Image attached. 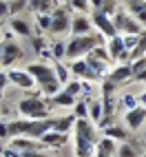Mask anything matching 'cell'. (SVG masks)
<instances>
[{
	"label": "cell",
	"instance_id": "43",
	"mask_svg": "<svg viewBox=\"0 0 146 157\" xmlns=\"http://www.w3.org/2000/svg\"><path fill=\"white\" fill-rule=\"evenodd\" d=\"M137 100H140V106H144V109H146V91H144V93H140Z\"/></svg>",
	"mask_w": 146,
	"mask_h": 157
},
{
	"label": "cell",
	"instance_id": "18",
	"mask_svg": "<svg viewBox=\"0 0 146 157\" xmlns=\"http://www.w3.org/2000/svg\"><path fill=\"white\" fill-rule=\"evenodd\" d=\"M117 151V142L115 140H109V137H100L98 142V148H95V155L93 157H113Z\"/></svg>",
	"mask_w": 146,
	"mask_h": 157
},
{
	"label": "cell",
	"instance_id": "34",
	"mask_svg": "<svg viewBox=\"0 0 146 157\" xmlns=\"http://www.w3.org/2000/svg\"><path fill=\"white\" fill-rule=\"evenodd\" d=\"M115 89H117V84H113V82L106 80V78L100 82V93H102V95H113V93H115Z\"/></svg>",
	"mask_w": 146,
	"mask_h": 157
},
{
	"label": "cell",
	"instance_id": "24",
	"mask_svg": "<svg viewBox=\"0 0 146 157\" xmlns=\"http://www.w3.org/2000/svg\"><path fill=\"white\" fill-rule=\"evenodd\" d=\"M104 117V106H102V98L100 100H89V120L95 124H100V120Z\"/></svg>",
	"mask_w": 146,
	"mask_h": 157
},
{
	"label": "cell",
	"instance_id": "14",
	"mask_svg": "<svg viewBox=\"0 0 146 157\" xmlns=\"http://www.w3.org/2000/svg\"><path fill=\"white\" fill-rule=\"evenodd\" d=\"M102 133H104V137L115 140V142H131V131L124 126V124H120V122H113L111 126H106Z\"/></svg>",
	"mask_w": 146,
	"mask_h": 157
},
{
	"label": "cell",
	"instance_id": "48",
	"mask_svg": "<svg viewBox=\"0 0 146 157\" xmlns=\"http://www.w3.org/2000/svg\"><path fill=\"white\" fill-rule=\"evenodd\" d=\"M142 157H146V151H144V155H142Z\"/></svg>",
	"mask_w": 146,
	"mask_h": 157
},
{
	"label": "cell",
	"instance_id": "47",
	"mask_svg": "<svg viewBox=\"0 0 146 157\" xmlns=\"http://www.w3.org/2000/svg\"><path fill=\"white\" fill-rule=\"evenodd\" d=\"M51 157H60V155H51Z\"/></svg>",
	"mask_w": 146,
	"mask_h": 157
},
{
	"label": "cell",
	"instance_id": "25",
	"mask_svg": "<svg viewBox=\"0 0 146 157\" xmlns=\"http://www.w3.org/2000/svg\"><path fill=\"white\" fill-rule=\"evenodd\" d=\"M49 58L53 62H62L67 58V42H53L49 47Z\"/></svg>",
	"mask_w": 146,
	"mask_h": 157
},
{
	"label": "cell",
	"instance_id": "26",
	"mask_svg": "<svg viewBox=\"0 0 146 157\" xmlns=\"http://www.w3.org/2000/svg\"><path fill=\"white\" fill-rule=\"evenodd\" d=\"M73 115L75 120H89V100L86 98H80L73 106Z\"/></svg>",
	"mask_w": 146,
	"mask_h": 157
},
{
	"label": "cell",
	"instance_id": "46",
	"mask_svg": "<svg viewBox=\"0 0 146 157\" xmlns=\"http://www.w3.org/2000/svg\"><path fill=\"white\" fill-rule=\"evenodd\" d=\"M124 2H133V0H124Z\"/></svg>",
	"mask_w": 146,
	"mask_h": 157
},
{
	"label": "cell",
	"instance_id": "37",
	"mask_svg": "<svg viewBox=\"0 0 146 157\" xmlns=\"http://www.w3.org/2000/svg\"><path fill=\"white\" fill-rule=\"evenodd\" d=\"M11 18V9H9V0H0V20Z\"/></svg>",
	"mask_w": 146,
	"mask_h": 157
},
{
	"label": "cell",
	"instance_id": "5",
	"mask_svg": "<svg viewBox=\"0 0 146 157\" xmlns=\"http://www.w3.org/2000/svg\"><path fill=\"white\" fill-rule=\"evenodd\" d=\"M113 22H115V29H117L120 36H140L142 31H144V27L137 22V18H135V16L129 13L126 7H120L117 11H115Z\"/></svg>",
	"mask_w": 146,
	"mask_h": 157
},
{
	"label": "cell",
	"instance_id": "6",
	"mask_svg": "<svg viewBox=\"0 0 146 157\" xmlns=\"http://www.w3.org/2000/svg\"><path fill=\"white\" fill-rule=\"evenodd\" d=\"M71 9L69 7H56L53 9V13H51V29H49V33H71V22H73V18H71Z\"/></svg>",
	"mask_w": 146,
	"mask_h": 157
},
{
	"label": "cell",
	"instance_id": "1",
	"mask_svg": "<svg viewBox=\"0 0 146 157\" xmlns=\"http://www.w3.org/2000/svg\"><path fill=\"white\" fill-rule=\"evenodd\" d=\"M98 126L91 120H75L73 126V153L75 157H93L98 148Z\"/></svg>",
	"mask_w": 146,
	"mask_h": 157
},
{
	"label": "cell",
	"instance_id": "28",
	"mask_svg": "<svg viewBox=\"0 0 146 157\" xmlns=\"http://www.w3.org/2000/svg\"><path fill=\"white\" fill-rule=\"evenodd\" d=\"M53 71H56V75H58V80H60L62 86L71 80V69L67 64H62V62H53Z\"/></svg>",
	"mask_w": 146,
	"mask_h": 157
},
{
	"label": "cell",
	"instance_id": "32",
	"mask_svg": "<svg viewBox=\"0 0 146 157\" xmlns=\"http://www.w3.org/2000/svg\"><path fill=\"white\" fill-rule=\"evenodd\" d=\"M120 104L124 106V111H131V109H135V106H140V100H137V95H131V93H126V95L120 98Z\"/></svg>",
	"mask_w": 146,
	"mask_h": 157
},
{
	"label": "cell",
	"instance_id": "39",
	"mask_svg": "<svg viewBox=\"0 0 146 157\" xmlns=\"http://www.w3.org/2000/svg\"><path fill=\"white\" fill-rule=\"evenodd\" d=\"M7 84H11V82H9V73L5 69H0V91H5Z\"/></svg>",
	"mask_w": 146,
	"mask_h": 157
},
{
	"label": "cell",
	"instance_id": "27",
	"mask_svg": "<svg viewBox=\"0 0 146 157\" xmlns=\"http://www.w3.org/2000/svg\"><path fill=\"white\" fill-rule=\"evenodd\" d=\"M115 157H137V148H135V144H131V142H120L117 151H115Z\"/></svg>",
	"mask_w": 146,
	"mask_h": 157
},
{
	"label": "cell",
	"instance_id": "45",
	"mask_svg": "<svg viewBox=\"0 0 146 157\" xmlns=\"http://www.w3.org/2000/svg\"><path fill=\"white\" fill-rule=\"evenodd\" d=\"M56 2H58V0H56ZM60 2H69V0H60Z\"/></svg>",
	"mask_w": 146,
	"mask_h": 157
},
{
	"label": "cell",
	"instance_id": "21",
	"mask_svg": "<svg viewBox=\"0 0 146 157\" xmlns=\"http://www.w3.org/2000/svg\"><path fill=\"white\" fill-rule=\"evenodd\" d=\"M56 0H29V11H33L36 16L40 13H53Z\"/></svg>",
	"mask_w": 146,
	"mask_h": 157
},
{
	"label": "cell",
	"instance_id": "40",
	"mask_svg": "<svg viewBox=\"0 0 146 157\" xmlns=\"http://www.w3.org/2000/svg\"><path fill=\"white\" fill-rule=\"evenodd\" d=\"M22 157H51V155H47L44 151H25Z\"/></svg>",
	"mask_w": 146,
	"mask_h": 157
},
{
	"label": "cell",
	"instance_id": "4",
	"mask_svg": "<svg viewBox=\"0 0 146 157\" xmlns=\"http://www.w3.org/2000/svg\"><path fill=\"white\" fill-rule=\"evenodd\" d=\"M18 113L20 117H27V120H47L51 106H49V100H42L38 95H27L18 102Z\"/></svg>",
	"mask_w": 146,
	"mask_h": 157
},
{
	"label": "cell",
	"instance_id": "31",
	"mask_svg": "<svg viewBox=\"0 0 146 157\" xmlns=\"http://www.w3.org/2000/svg\"><path fill=\"white\" fill-rule=\"evenodd\" d=\"M9 9H11V18H16L20 11L29 9V0H9Z\"/></svg>",
	"mask_w": 146,
	"mask_h": 157
},
{
	"label": "cell",
	"instance_id": "12",
	"mask_svg": "<svg viewBox=\"0 0 146 157\" xmlns=\"http://www.w3.org/2000/svg\"><path fill=\"white\" fill-rule=\"evenodd\" d=\"M146 122V109L144 106H135L131 111H124V126H126L131 133L140 131Z\"/></svg>",
	"mask_w": 146,
	"mask_h": 157
},
{
	"label": "cell",
	"instance_id": "49",
	"mask_svg": "<svg viewBox=\"0 0 146 157\" xmlns=\"http://www.w3.org/2000/svg\"><path fill=\"white\" fill-rule=\"evenodd\" d=\"M144 140H146V135H144Z\"/></svg>",
	"mask_w": 146,
	"mask_h": 157
},
{
	"label": "cell",
	"instance_id": "23",
	"mask_svg": "<svg viewBox=\"0 0 146 157\" xmlns=\"http://www.w3.org/2000/svg\"><path fill=\"white\" fill-rule=\"evenodd\" d=\"M9 25H11V31L16 36H20V38H31V27L25 22L22 18H9Z\"/></svg>",
	"mask_w": 146,
	"mask_h": 157
},
{
	"label": "cell",
	"instance_id": "11",
	"mask_svg": "<svg viewBox=\"0 0 146 157\" xmlns=\"http://www.w3.org/2000/svg\"><path fill=\"white\" fill-rule=\"evenodd\" d=\"M7 73H9V82H11L13 86L22 89V91H31V89L38 86L36 80H33V75H31L27 69H9Z\"/></svg>",
	"mask_w": 146,
	"mask_h": 157
},
{
	"label": "cell",
	"instance_id": "8",
	"mask_svg": "<svg viewBox=\"0 0 146 157\" xmlns=\"http://www.w3.org/2000/svg\"><path fill=\"white\" fill-rule=\"evenodd\" d=\"M106 49L113 62H120V64H126L131 62V51H126V44H124V36H115L106 40Z\"/></svg>",
	"mask_w": 146,
	"mask_h": 157
},
{
	"label": "cell",
	"instance_id": "41",
	"mask_svg": "<svg viewBox=\"0 0 146 157\" xmlns=\"http://www.w3.org/2000/svg\"><path fill=\"white\" fill-rule=\"evenodd\" d=\"M133 80H135V82H144V84H146V69H144L142 73H137V75H135Z\"/></svg>",
	"mask_w": 146,
	"mask_h": 157
},
{
	"label": "cell",
	"instance_id": "44",
	"mask_svg": "<svg viewBox=\"0 0 146 157\" xmlns=\"http://www.w3.org/2000/svg\"><path fill=\"white\" fill-rule=\"evenodd\" d=\"M7 111H9V109L5 106V100L0 98V117H2V115H7Z\"/></svg>",
	"mask_w": 146,
	"mask_h": 157
},
{
	"label": "cell",
	"instance_id": "9",
	"mask_svg": "<svg viewBox=\"0 0 146 157\" xmlns=\"http://www.w3.org/2000/svg\"><path fill=\"white\" fill-rule=\"evenodd\" d=\"M69 69H71V75H73V78H78V80H86V82H102V78H100L98 73L89 67L86 58L69 62Z\"/></svg>",
	"mask_w": 146,
	"mask_h": 157
},
{
	"label": "cell",
	"instance_id": "17",
	"mask_svg": "<svg viewBox=\"0 0 146 157\" xmlns=\"http://www.w3.org/2000/svg\"><path fill=\"white\" fill-rule=\"evenodd\" d=\"M40 142H42L47 148H62V146H67V142H69V133L49 131V133H44L42 137H40Z\"/></svg>",
	"mask_w": 146,
	"mask_h": 157
},
{
	"label": "cell",
	"instance_id": "7",
	"mask_svg": "<svg viewBox=\"0 0 146 157\" xmlns=\"http://www.w3.org/2000/svg\"><path fill=\"white\" fill-rule=\"evenodd\" d=\"M91 22H93V27L98 29V33H102V38H106V40L120 36L117 29H115V22H113V18L106 16V13H102V11H91Z\"/></svg>",
	"mask_w": 146,
	"mask_h": 157
},
{
	"label": "cell",
	"instance_id": "22",
	"mask_svg": "<svg viewBox=\"0 0 146 157\" xmlns=\"http://www.w3.org/2000/svg\"><path fill=\"white\" fill-rule=\"evenodd\" d=\"M75 126V115H62V117H53V131L58 133H69Z\"/></svg>",
	"mask_w": 146,
	"mask_h": 157
},
{
	"label": "cell",
	"instance_id": "42",
	"mask_svg": "<svg viewBox=\"0 0 146 157\" xmlns=\"http://www.w3.org/2000/svg\"><path fill=\"white\" fill-rule=\"evenodd\" d=\"M102 2H104V0H91V11L100 9V7H102Z\"/></svg>",
	"mask_w": 146,
	"mask_h": 157
},
{
	"label": "cell",
	"instance_id": "33",
	"mask_svg": "<svg viewBox=\"0 0 146 157\" xmlns=\"http://www.w3.org/2000/svg\"><path fill=\"white\" fill-rule=\"evenodd\" d=\"M36 22H38V29H40V31H49V29H51V13H40V16H36Z\"/></svg>",
	"mask_w": 146,
	"mask_h": 157
},
{
	"label": "cell",
	"instance_id": "10",
	"mask_svg": "<svg viewBox=\"0 0 146 157\" xmlns=\"http://www.w3.org/2000/svg\"><path fill=\"white\" fill-rule=\"evenodd\" d=\"M22 58V49H20V44L16 42V40H5L2 42V58H0V64H2L5 69H11L16 62Z\"/></svg>",
	"mask_w": 146,
	"mask_h": 157
},
{
	"label": "cell",
	"instance_id": "3",
	"mask_svg": "<svg viewBox=\"0 0 146 157\" xmlns=\"http://www.w3.org/2000/svg\"><path fill=\"white\" fill-rule=\"evenodd\" d=\"M102 44V38L98 33H89V36H71L67 42V60H82L86 58L93 49H98Z\"/></svg>",
	"mask_w": 146,
	"mask_h": 157
},
{
	"label": "cell",
	"instance_id": "13",
	"mask_svg": "<svg viewBox=\"0 0 146 157\" xmlns=\"http://www.w3.org/2000/svg\"><path fill=\"white\" fill-rule=\"evenodd\" d=\"M106 80H111L113 84H117V86H120V84H124V82H129V80H133V69H131V62L113 67V69L109 71Z\"/></svg>",
	"mask_w": 146,
	"mask_h": 157
},
{
	"label": "cell",
	"instance_id": "35",
	"mask_svg": "<svg viewBox=\"0 0 146 157\" xmlns=\"http://www.w3.org/2000/svg\"><path fill=\"white\" fill-rule=\"evenodd\" d=\"M131 69H133V78L137 75V73H142V71L146 69V56H144V58H137V60H133V62H131Z\"/></svg>",
	"mask_w": 146,
	"mask_h": 157
},
{
	"label": "cell",
	"instance_id": "30",
	"mask_svg": "<svg viewBox=\"0 0 146 157\" xmlns=\"http://www.w3.org/2000/svg\"><path fill=\"white\" fill-rule=\"evenodd\" d=\"M69 9H73V11H80V13H86L91 9V0H69L67 2Z\"/></svg>",
	"mask_w": 146,
	"mask_h": 157
},
{
	"label": "cell",
	"instance_id": "19",
	"mask_svg": "<svg viewBox=\"0 0 146 157\" xmlns=\"http://www.w3.org/2000/svg\"><path fill=\"white\" fill-rule=\"evenodd\" d=\"M75 102H78V98H73L71 93H67L64 89H62L60 93H56L53 98H49V106L51 109H53V106H64V109L71 106L73 109V106H75Z\"/></svg>",
	"mask_w": 146,
	"mask_h": 157
},
{
	"label": "cell",
	"instance_id": "29",
	"mask_svg": "<svg viewBox=\"0 0 146 157\" xmlns=\"http://www.w3.org/2000/svg\"><path fill=\"white\" fill-rule=\"evenodd\" d=\"M144 56H146V31L140 33V42H137V47H135L133 53H131V62L137 60V58H144Z\"/></svg>",
	"mask_w": 146,
	"mask_h": 157
},
{
	"label": "cell",
	"instance_id": "36",
	"mask_svg": "<svg viewBox=\"0 0 146 157\" xmlns=\"http://www.w3.org/2000/svg\"><path fill=\"white\" fill-rule=\"evenodd\" d=\"M0 140H11V131H9V120L0 117Z\"/></svg>",
	"mask_w": 146,
	"mask_h": 157
},
{
	"label": "cell",
	"instance_id": "20",
	"mask_svg": "<svg viewBox=\"0 0 146 157\" xmlns=\"http://www.w3.org/2000/svg\"><path fill=\"white\" fill-rule=\"evenodd\" d=\"M129 13L137 18V22L142 27H146V0H133V2H126Z\"/></svg>",
	"mask_w": 146,
	"mask_h": 157
},
{
	"label": "cell",
	"instance_id": "15",
	"mask_svg": "<svg viewBox=\"0 0 146 157\" xmlns=\"http://www.w3.org/2000/svg\"><path fill=\"white\" fill-rule=\"evenodd\" d=\"M93 22H91V18L84 16V13H80V16H73V22H71V36H89L93 33Z\"/></svg>",
	"mask_w": 146,
	"mask_h": 157
},
{
	"label": "cell",
	"instance_id": "2",
	"mask_svg": "<svg viewBox=\"0 0 146 157\" xmlns=\"http://www.w3.org/2000/svg\"><path fill=\"white\" fill-rule=\"evenodd\" d=\"M25 69L33 75L40 93H42L47 100L62 91V84H60V80L56 75V71H53V64H47L44 60H36V62H29Z\"/></svg>",
	"mask_w": 146,
	"mask_h": 157
},
{
	"label": "cell",
	"instance_id": "16",
	"mask_svg": "<svg viewBox=\"0 0 146 157\" xmlns=\"http://www.w3.org/2000/svg\"><path fill=\"white\" fill-rule=\"evenodd\" d=\"M9 146L20 151V153H25V151H44L47 148L40 140H31V137H13Z\"/></svg>",
	"mask_w": 146,
	"mask_h": 157
},
{
	"label": "cell",
	"instance_id": "38",
	"mask_svg": "<svg viewBox=\"0 0 146 157\" xmlns=\"http://www.w3.org/2000/svg\"><path fill=\"white\" fill-rule=\"evenodd\" d=\"M0 155H2V157H22V153H20V151H16V148H11V146H5Z\"/></svg>",
	"mask_w": 146,
	"mask_h": 157
}]
</instances>
